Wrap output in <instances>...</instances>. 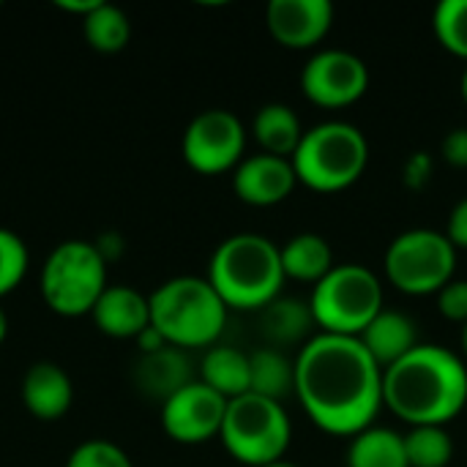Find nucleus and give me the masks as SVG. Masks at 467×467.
I'll return each mask as SVG.
<instances>
[{"mask_svg":"<svg viewBox=\"0 0 467 467\" xmlns=\"http://www.w3.org/2000/svg\"><path fill=\"white\" fill-rule=\"evenodd\" d=\"M5 334H8V320H5V312L0 309V342L5 339Z\"/></svg>","mask_w":467,"mask_h":467,"instance_id":"c9c22d12","label":"nucleus"},{"mask_svg":"<svg viewBox=\"0 0 467 467\" xmlns=\"http://www.w3.org/2000/svg\"><path fill=\"white\" fill-rule=\"evenodd\" d=\"M457 268V249L438 230H408L397 235L383 260L386 279L408 296L441 293Z\"/></svg>","mask_w":467,"mask_h":467,"instance_id":"1a4fd4ad","label":"nucleus"},{"mask_svg":"<svg viewBox=\"0 0 467 467\" xmlns=\"http://www.w3.org/2000/svg\"><path fill=\"white\" fill-rule=\"evenodd\" d=\"M137 345H140V350H142V356L145 353H156V350H161V348H167V342H164V337L153 328V326H148L137 339H134Z\"/></svg>","mask_w":467,"mask_h":467,"instance_id":"72a5a7b5","label":"nucleus"},{"mask_svg":"<svg viewBox=\"0 0 467 467\" xmlns=\"http://www.w3.org/2000/svg\"><path fill=\"white\" fill-rule=\"evenodd\" d=\"M432 172H435V161H432V156H430V153L416 150V153H410V156L405 159V164H402V183H405L410 192H421V189H427V186H430Z\"/></svg>","mask_w":467,"mask_h":467,"instance_id":"7c9ffc66","label":"nucleus"},{"mask_svg":"<svg viewBox=\"0 0 467 467\" xmlns=\"http://www.w3.org/2000/svg\"><path fill=\"white\" fill-rule=\"evenodd\" d=\"M27 265H30V254L25 241L16 233L0 227V298L8 296L25 279Z\"/></svg>","mask_w":467,"mask_h":467,"instance_id":"cd10ccee","label":"nucleus"},{"mask_svg":"<svg viewBox=\"0 0 467 467\" xmlns=\"http://www.w3.org/2000/svg\"><path fill=\"white\" fill-rule=\"evenodd\" d=\"M219 438L227 454L241 465L268 467L285 460L293 441V427L282 402L244 394L227 402Z\"/></svg>","mask_w":467,"mask_h":467,"instance_id":"0eeeda50","label":"nucleus"},{"mask_svg":"<svg viewBox=\"0 0 467 467\" xmlns=\"http://www.w3.org/2000/svg\"><path fill=\"white\" fill-rule=\"evenodd\" d=\"M348 467H410L405 454V435L389 427H367L350 441Z\"/></svg>","mask_w":467,"mask_h":467,"instance_id":"b1692460","label":"nucleus"},{"mask_svg":"<svg viewBox=\"0 0 467 467\" xmlns=\"http://www.w3.org/2000/svg\"><path fill=\"white\" fill-rule=\"evenodd\" d=\"M460 88H462V99L467 101V68H465V74H462V82H460Z\"/></svg>","mask_w":467,"mask_h":467,"instance_id":"4c0bfd02","label":"nucleus"},{"mask_svg":"<svg viewBox=\"0 0 467 467\" xmlns=\"http://www.w3.org/2000/svg\"><path fill=\"white\" fill-rule=\"evenodd\" d=\"M438 309L443 317L454 323H467V279H451L441 293H438Z\"/></svg>","mask_w":467,"mask_h":467,"instance_id":"c756f323","label":"nucleus"},{"mask_svg":"<svg viewBox=\"0 0 467 467\" xmlns=\"http://www.w3.org/2000/svg\"><path fill=\"white\" fill-rule=\"evenodd\" d=\"M315 328V317L309 304L298 301V298H274L268 306L260 309V331L263 337L271 342L268 348H287V345H298V342H309Z\"/></svg>","mask_w":467,"mask_h":467,"instance_id":"6ab92c4d","label":"nucleus"},{"mask_svg":"<svg viewBox=\"0 0 467 467\" xmlns=\"http://www.w3.org/2000/svg\"><path fill=\"white\" fill-rule=\"evenodd\" d=\"M460 342H462V353H465L467 358V323L462 326V339H460Z\"/></svg>","mask_w":467,"mask_h":467,"instance_id":"e433bc0d","label":"nucleus"},{"mask_svg":"<svg viewBox=\"0 0 467 467\" xmlns=\"http://www.w3.org/2000/svg\"><path fill=\"white\" fill-rule=\"evenodd\" d=\"M71 400H74V386L63 367L52 361H38L25 372L22 402L33 419L57 421L68 413Z\"/></svg>","mask_w":467,"mask_h":467,"instance_id":"dca6fc26","label":"nucleus"},{"mask_svg":"<svg viewBox=\"0 0 467 467\" xmlns=\"http://www.w3.org/2000/svg\"><path fill=\"white\" fill-rule=\"evenodd\" d=\"M82 19H85L82 22L85 38L96 52H104V55L120 52L131 38V22H129L126 11L112 3H99Z\"/></svg>","mask_w":467,"mask_h":467,"instance_id":"393cba45","label":"nucleus"},{"mask_svg":"<svg viewBox=\"0 0 467 467\" xmlns=\"http://www.w3.org/2000/svg\"><path fill=\"white\" fill-rule=\"evenodd\" d=\"M200 383L213 389L227 402L249 394V356L224 345L211 348L200 364Z\"/></svg>","mask_w":467,"mask_h":467,"instance_id":"4be33fe9","label":"nucleus"},{"mask_svg":"<svg viewBox=\"0 0 467 467\" xmlns=\"http://www.w3.org/2000/svg\"><path fill=\"white\" fill-rule=\"evenodd\" d=\"M66 467H134V465H131L129 454H126L120 446H115V443H109V441H85V443H79V446L71 451V457H68Z\"/></svg>","mask_w":467,"mask_h":467,"instance_id":"c85d7f7f","label":"nucleus"},{"mask_svg":"<svg viewBox=\"0 0 467 467\" xmlns=\"http://www.w3.org/2000/svg\"><path fill=\"white\" fill-rule=\"evenodd\" d=\"M107 290V263L88 241L57 244L41 268V298L55 315H90Z\"/></svg>","mask_w":467,"mask_h":467,"instance_id":"6e6552de","label":"nucleus"},{"mask_svg":"<svg viewBox=\"0 0 467 467\" xmlns=\"http://www.w3.org/2000/svg\"><path fill=\"white\" fill-rule=\"evenodd\" d=\"M369 88L367 63L348 49H320L301 71L304 96L326 109H342L356 104Z\"/></svg>","mask_w":467,"mask_h":467,"instance_id":"9b49d317","label":"nucleus"},{"mask_svg":"<svg viewBox=\"0 0 467 467\" xmlns=\"http://www.w3.org/2000/svg\"><path fill=\"white\" fill-rule=\"evenodd\" d=\"M290 161L298 183L320 194H334L350 189L364 175L369 161V142L358 126L345 120H326L304 131L301 145Z\"/></svg>","mask_w":467,"mask_h":467,"instance_id":"39448f33","label":"nucleus"},{"mask_svg":"<svg viewBox=\"0 0 467 467\" xmlns=\"http://www.w3.org/2000/svg\"><path fill=\"white\" fill-rule=\"evenodd\" d=\"M279 252H282L285 279H296V282H312V285H317L337 265L334 263L331 244L323 235H317V233L293 235L285 246H279Z\"/></svg>","mask_w":467,"mask_h":467,"instance_id":"aec40b11","label":"nucleus"},{"mask_svg":"<svg viewBox=\"0 0 467 467\" xmlns=\"http://www.w3.org/2000/svg\"><path fill=\"white\" fill-rule=\"evenodd\" d=\"M296 183H298V178H296L293 161L271 156V153L246 156L233 170L235 197L254 208H271V205L285 202L293 194Z\"/></svg>","mask_w":467,"mask_h":467,"instance_id":"4468645a","label":"nucleus"},{"mask_svg":"<svg viewBox=\"0 0 467 467\" xmlns=\"http://www.w3.org/2000/svg\"><path fill=\"white\" fill-rule=\"evenodd\" d=\"M150 326L178 350L213 345L227 326V304L202 276H175L150 296Z\"/></svg>","mask_w":467,"mask_h":467,"instance_id":"20e7f679","label":"nucleus"},{"mask_svg":"<svg viewBox=\"0 0 467 467\" xmlns=\"http://www.w3.org/2000/svg\"><path fill=\"white\" fill-rule=\"evenodd\" d=\"M405 454L410 467H446L454 457V443L446 427H410Z\"/></svg>","mask_w":467,"mask_h":467,"instance_id":"a878e982","label":"nucleus"},{"mask_svg":"<svg viewBox=\"0 0 467 467\" xmlns=\"http://www.w3.org/2000/svg\"><path fill=\"white\" fill-rule=\"evenodd\" d=\"M183 159L200 175H222L244 161L246 129L230 109H205L183 131Z\"/></svg>","mask_w":467,"mask_h":467,"instance_id":"9d476101","label":"nucleus"},{"mask_svg":"<svg viewBox=\"0 0 467 467\" xmlns=\"http://www.w3.org/2000/svg\"><path fill=\"white\" fill-rule=\"evenodd\" d=\"M435 38L446 52L467 60V0H443L432 14Z\"/></svg>","mask_w":467,"mask_h":467,"instance_id":"bb28decb","label":"nucleus"},{"mask_svg":"<svg viewBox=\"0 0 467 467\" xmlns=\"http://www.w3.org/2000/svg\"><path fill=\"white\" fill-rule=\"evenodd\" d=\"M90 317L112 339H137L150 326V301L129 285H107Z\"/></svg>","mask_w":467,"mask_h":467,"instance_id":"2eb2a0df","label":"nucleus"},{"mask_svg":"<svg viewBox=\"0 0 467 467\" xmlns=\"http://www.w3.org/2000/svg\"><path fill=\"white\" fill-rule=\"evenodd\" d=\"M296 397L315 427L356 438L383 408V369L358 337L315 334L296 356Z\"/></svg>","mask_w":467,"mask_h":467,"instance_id":"f257e3e1","label":"nucleus"},{"mask_svg":"<svg viewBox=\"0 0 467 467\" xmlns=\"http://www.w3.org/2000/svg\"><path fill=\"white\" fill-rule=\"evenodd\" d=\"M446 238L451 241L454 249H467V197L465 200H460V202L451 208L449 227H446Z\"/></svg>","mask_w":467,"mask_h":467,"instance_id":"473e14b6","label":"nucleus"},{"mask_svg":"<svg viewBox=\"0 0 467 467\" xmlns=\"http://www.w3.org/2000/svg\"><path fill=\"white\" fill-rule=\"evenodd\" d=\"M254 140L263 148V153L279 156V159H293V153L301 145L304 129L298 115L287 104H265L257 109L254 123H252Z\"/></svg>","mask_w":467,"mask_h":467,"instance_id":"412c9836","label":"nucleus"},{"mask_svg":"<svg viewBox=\"0 0 467 467\" xmlns=\"http://www.w3.org/2000/svg\"><path fill=\"white\" fill-rule=\"evenodd\" d=\"M101 0H57V8H63V11H71V14H82V16H88L96 5H99Z\"/></svg>","mask_w":467,"mask_h":467,"instance_id":"f704fd0d","label":"nucleus"},{"mask_svg":"<svg viewBox=\"0 0 467 467\" xmlns=\"http://www.w3.org/2000/svg\"><path fill=\"white\" fill-rule=\"evenodd\" d=\"M249 394L285 402L296 394V361L276 348H260L249 356Z\"/></svg>","mask_w":467,"mask_h":467,"instance_id":"5701e85b","label":"nucleus"},{"mask_svg":"<svg viewBox=\"0 0 467 467\" xmlns=\"http://www.w3.org/2000/svg\"><path fill=\"white\" fill-rule=\"evenodd\" d=\"M309 309L320 334L361 337L383 312V285L378 274L358 263H337L312 290Z\"/></svg>","mask_w":467,"mask_h":467,"instance_id":"423d86ee","label":"nucleus"},{"mask_svg":"<svg viewBox=\"0 0 467 467\" xmlns=\"http://www.w3.org/2000/svg\"><path fill=\"white\" fill-rule=\"evenodd\" d=\"M268 467H298V465H293V462H285V460H282V462H274V465H268Z\"/></svg>","mask_w":467,"mask_h":467,"instance_id":"58836bf2","label":"nucleus"},{"mask_svg":"<svg viewBox=\"0 0 467 467\" xmlns=\"http://www.w3.org/2000/svg\"><path fill=\"white\" fill-rule=\"evenodd\" d=\"M465 405V361L441 345H419L383 369V408L410 427H446Z\"/></svg>","mask_w":467,"mask_h":467,"instance_id":"f03ea898","label":"nucleus"},{"mask_svg":"<svg viewBox=\"0 0 467 467\" xmlns=\"http://www.w3.org/2000/svg\"><path fill=\"white\" fill-rule=\"evenodd\" d=\"M227 413V400L200 380H192L161 405V427L175 443L197 446L219 438Z\"/></svg>","mask_w":467,"mask_h":467,"instance_id":"f8f14e48","label":"nucleus"},{"mask_svg":"<svg viewBox=\"0 0 467 467\" xmlns=\"http://www.w3.org/2000/svg\"><path fill=\"white\" fill-rule=\"evenodd\" d=\"M227 309H263L279 298L285 285L279 246L257 233H238L224 238L208 265L205 276Z\"/></svg>","mask_w":467,"mask_h":467,"instance_id":"7ed1b4c3","label":"nucleus"},{"mask_svg":"<svg viewBox=\"0 0 467 467\" xmlns=\"http://www.w3.org/2000/svg\"><path fill=\"white\" fill-rule=\"evenodd\" d=\"M441 153L451 167H467V129H454L446 134V140L441 142Z\"/></svg>","mask_w":467,"mask_h":467,"instance_id":"2f4dec72","label":"nucleus"},{"mask_svg":"<svg viewBox=\"0 0 467 467\" xmlns=\"http://www.w3.org/2000/svg\"><path fill=\"white\" fill-rule=\"evenodd\" d=\"M268 33L287 49H309L320 44L334 25L328 0H271L265 8Z\"/></svg>","mask_w":467,"mask_h":467,"instance_id":"ddd939ff","label":"nucleus"},{"mask_svg":"<svg viewBox=\"0 0 467 467\" xmlns=\"http://www.w3.org/2000/svg\"><path fill=\"white\" fill-rule=\"evenodd\" d=\"M134 383L145 397L159 400L161 405L192 383V364L183 350L167 345L156 353H145L134 367Z\"/></svg>","mask_w":467,"mask_h":467,"instance_id":"a211bd4d","label":"nucleus"},{"mask_svg":"<svg viewBox=\"0 0 467 467\" xmlns=\"http://www.w3.org/2000/svg\"><path fill=\"white\" fill-rule=\"evenodd\" d=\"M358 339L367 348V353L378 361L380 369L394 367L397 361H402L410 350H416L421 345L416 323L405 312H394V309H383L361 331Z\"/></svg>","mask_w":467,"mask_h":467,"instance_id":"f3484780","label":"nucleus"}]
</instances>
